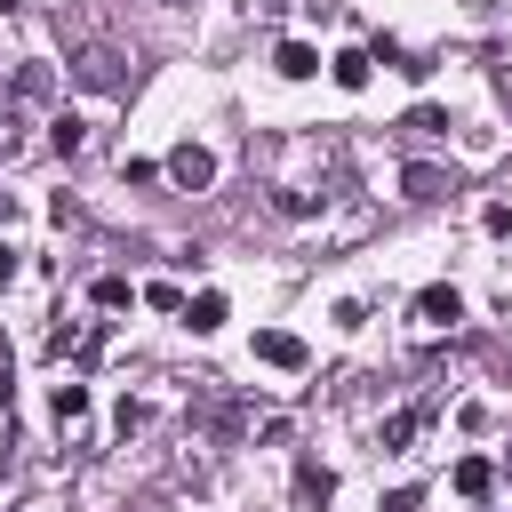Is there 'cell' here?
<instances>
[{
  "label": "cell",
  "instance_id": "cell-19",
  "mask_svg": "<svg viewBox=\"0 0 512 512\" xmlns=\"http://www.w3.org/2000/svg\"><path fill=\"white\" fill-rule=\"evenodd\" d=\"M0 280H16V248L8 240H0Z\"/></svg>",
  "mask_w": 512,
  "mask_h": 512
},
{
  "label": "cell",
  "instance_id": "cell-17",
  "mask_svg": "<svg viewBox=\"0 0 512 512\" xmlns=\"http://www.w3.org/2000/svg\"><path fill=\"white\" fill-rule=\"evenodd\" d=\"M416 504H424L416 488H392V496H384V512H416Z\"/></svg>",
  "mask_w": 512,
  "mask_h": 512
},
{
  "label": "cell",
  "instance_id": "cell-15",
  "mask_svg": "<svg viewBox=\"0 0 512 512\" xmlns=\"http://www.w3.org/2000/svg\"><path fill=\"white\" fill-rule=\"evenodd\" d=\"M416 424H424V416H416V408H400V416L384 424V448H408V440H416Z\"/></svg>",
  "mask_w": 512,
  "mask_h": 512
},
{
  "label": "cell",
  "instance_id": "cell-11",
  "mask_svg": "<svg viewBox=\"0 0 512 512\" xmlns=\"http://www.w3.org/2000/svg\"><path fill=\"white\" fill-rule=\"evenodd\" d=\"M80 136H88V128H80L72 112H56V120H48V144H56V152H80Z\"/></svg>",
  "mask_w": 512,
  "mask_h": 512
},
{
  "label": "cell",
  "instance_id": "cell-18",
  "mask_svg": "<svg viewBox=\"0 0 512 512\" xmlns=\"http://www.w3.org/2000/svg\"><path fill=\"white\" fill-rule=\"evenodd\" d=\"M8 400H16V384H8V360H0V416H8Z\"/></svg>",
  "mask_w": 512,
  "mask_h": 512
},
{
  "label": "cell",
  "instance_id": "cell-3",
  "mask_svg": "<svg viewBox=\"0 0 512 512\" xmlns=\"http://www.w3.org/2000/svg\"><path fill=\"white\" fill-rule=\"evenodd\" d=\"M416 320H424V328H456V320H464V296H456L448 280H432V288H416Z\"/></svg>",
  "mask_w": 512,
  "mask_h": 512
},
{
  "label": "cell",
  "instance_id": "cell-14",
  "mask_svg": "<svg viewBox=\"0 0 512 512\" xmlns=\"http://www.w3.org/2000/svg\"><path fill=\"white\" fill-rule=\"evenodd\" d=\"M440 128H448L440 104H416V112H408V136H440Z\"/></svg>",
  "mask_w": 512,
  "mask_h": 512
},
{
  "label": "cell",
  "instance_id": "cell-9",
  "mask_svg": "<svg viewBox=\"0 0 512 512\" xmlns=\"http://www.w3.org/2000/svg\"><path fill=\"white\" fill-rule=\"evenodd\" d=\"M488 488H496V464L488 456H464L456 464V496H488Z\"/></svg>",
  "mask_w": 512,
  "mask_h": 512
},
{
  "label": "cell",
  "instance_id": "cell-2",
  "mask_svg": "<svg viewBox=\"0 0 512 512\" xmlns=\"http://www.w3.org/2000/svg\"><path fill=\"white\" fill-rule=\"evenodd\" d=\"M168 176H176L184 192H208V184H216V152H208V144H176V152H168Z\"/></svg>",
  "mask_w": 512,
  "mask_h": 512
},
{
  "label": "cell",
  "instance_id": "cell-13",
  "mask_svg": "<svg viewBox=\"0 0 512 512\" xmlns=\"http://www.w3.org/2000/svg\"><path fill=\"white\" fill-rule=\"evenodd\" d=\"M136 296H144L152 312H184V288H176V280H152V288H136Z\"/></svg>",
  "mask_w": 512,
  "mask_h": 512
},
{
  "label": "cell",
  "instance_id": "cell-4",
  "mask_svg": "<svg viewBox=\"0 0 512 512\" xmlns=\"http://www.w3.org/2000/svg\"><path fill=\"white\" fill-rule=\"evenodd\" d=\"M256 360H264V368H304L312 352H304L296 328H256Z\"/></svg>",
  "mask_w": 512,
  "mask_h": 512
},
{
  "label": "cell",
  "instance_id": "cell-10",
  "mask_svg": "<svg viewBox=\"0 0 512 512\" xmlns=\"http://www.w3.org/2000/svg\"><path fill=\"white\" fill-rule=\"evenodd\" d=\"M400 184H408V200H448V176H440V168H424V160H416Z\"/></svg>",
  "mask_w": 512,
  "mask_h": 512
},
{
  "label": "cell",
  "instance_id": "cell-1",
  "mask_svg": "<svg viewBox=\"0 0 512 512\" xmlns=\"http://www.w3.org/2000/svg\"><path fill=\"white\" fill-rule=\"evenodd\" d=\"M72 72H80L88 88H104V96H112V88L128 80V72H120V48H104V40H88V48L72 56Z\"/></svg>",
  "mask_w": 512,
  "mask_h": 512
},
{
  "label": "cell",
  "instance_id": "cell-6",
  "mask_svg": "<svg viewBox=\"0 0 512 512\" xmlns=\"http://www.w3.org/2000/svg\"><path fill=\"white\" fill-rule=\"evenodd\" d=\"M272 72H280V80H312V72H320V48H312V40H280V48H272Z\"/></svg>",
  "mask_w": 512,
  "mask_h": 512
},
{
  "label": "cell",
  "instance_id": "cell-20",
  "mask_svg": "<svg viewBox=\"0 0 512 512\" xmlns=\"http://www.w3.org/2000/svg\"><path fill=\"white\" fill-rule=\"evenodd\" d=\"M0 8H24V0H0Z\"/></svg>",
  "mask_w": 512,
  "mask_h": 512
},
{
  "label": "cell",
  "instance_id": "cell-7",
  "mask_svg": "<svg viewBox=\"0 0 512 512\" xmlns=\"http://www.w3.org/2000/svg\"><path fill=\"white\" fill-rule=\"evenodd\" d=\"M224 312H232V304H224L216 288H200V296H184V328H192V336H216V328H224Z\"/></svg>",
  "mask_w": 512,
  "mask_h": 512
},
{
  "label": "cell",
  "instance_id": "cell-16",
  "mask_svg": "<svg viewBox=\"0 0 512 512\" xmlns=\"http://www.w3.org/2000/svg\"><path fill=\"white\" fill-rule=\"evenodd\" d=\"M480 224H488V232L504 240V232H512V200H488V208H480Z\"/></svg>",
  "mask_w": 512,
  "mask_h": 512
},
{
  "label": "cell",
  "instance_id": "cell-21",
  "mask_svg": "<svg viewBox=\"0 0 512 512\" xmlns=\"http://www.w3.org/2000/svg\"><path fill=\"white\" fill-rule=\"evenodd\" d=\"M0 216H8V192H0Z\"/></svg>",
  "mask_w": 512,
  "mask_h": 512
},
{
  "label": "cell",
  "instance_id": "cell-5",
  "mask_svg": "<svg viewBox=\"0 0 512 512\" xmlns=\"http://www.w3.org/2000/svg\"><path fill=\"white\" fill-rule=\"evenodd\" d=\"M328 80H336L344 96H360V88L376 80V56H368V48H336V56H328Z\"/></svg>",
  "mask_w": 512,
  "mask_h": 512
},
{
  "label": "cell",
  "instance_id": "cell-8",
  "mask_svg": "<svg viewBox=\"0 0 512 512\" xmlns=\"http://www.w3.org/2000/svg\"><path fill=\"white\" fill-rule=\"evenodd\" d=\"M48 416H56V424H80V416H88V384H72V376H64V384L48 392Z\"/></svg>",
  "mask_w": 512,
  "mask_h": 512
},
{
  "label": "cell",
  "instance_id": "cell-12",
  "mask_svg": "<svg viewBox=\"0 0 512 512\" xmlns=\"http://www.w3.org/2000/svg\"><path fill=\"white\" fill-rule=\"evenodd\" d=\"M96 304H104V312H120V304H136V288H128L120 272H104V280H96Z\"/></svg>",
  "mask_w": 512,
  "mask_h": 512
}]
</instances>
